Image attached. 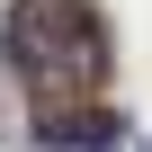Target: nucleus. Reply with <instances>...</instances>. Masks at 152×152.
<instances>
[{
    "instance_id": "obj_1",
    "label": "nucleus",
    "mask_w": 152,
    "mask_h": 152,
    "mask_svg": "<svg viewBox=\"0 0 152 152\" xmlns=\"http://www.w3.org/2000/svg\"><path fill=\"white\" fill-rule=\"evenodd\" d=\"M0 45H9V72L27 81L36 107L107 99V18L90 0H18Z\"/></svg>"
},
{
    "instance_id": "obj_2",
    "label": "nucleus",
    "mask_w": 152,
    "mask_h": 152,
    "mask_svg": "<svg viewBox=\"0 0 152 152\" xmlns=\"http://www.w3.org/2000/svg\"><path fill=\"white\" fill-rule=\"evenodd\" d=\"M116 107L107 99H81V107H36V143L45 152H116Z\"/></svg>"
}]
</instances>
